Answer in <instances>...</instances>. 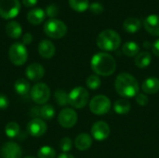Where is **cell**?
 <instances>
[{
    "label": "cell",
    "mask_w": 159,
    "mask_h": 158,
    "mask_svg": "<svg viewBox=\"0 0 159 158\" xmlns=\"http://www.w3.org/2000/svg\"><path fill=\"white\" fill-rule=\"evenodd\" d=\"M56 102L60 106H65L69 104V94H67L63 89H57L54 93Z\"/></svg>",
    "instance_id": "cell-28"
},
{
    "label": "cell",
    "mask_w": 159,
    "mask_h": 158,
    "mask_svg": "<svg viewBox=\"0 0 159 158\" xmlns=\"http://www.w3.org/2000/svg\"><path fill=\"white\" fill-rule=\"evenodd\" d=\"M135 98H136L137 103H138L139 105H141V106H146V105L148 104V102H149L148 97H147L146 95L143 94V93H138V94L135 96Z\"/></svg>",
    "instance_id": "cell-35"
},
{
    "label": "cell",
    "mask_w": 159,
    "mask_h": 158,
    "mask_svg": "<svg viewBox=\"0 0 159 158\" xmlns=\"http://www.w3.org/2000/svg\"><path fill=\"white\" fill-rule=\"evenodd\" d=\"M142 89L147 94H156L159 91V79L157 77H149L145 79L142 85Z\"/></svg>",
    "instance_id": "cell-17"
},
{
    "label": "cell",
    "mask_w": 159,
    "mask_h": 158,
    "mask_svg": "<svg viewBox=\"0 0 159 158\" xmlns=\"http://www.w3.org/2000/svg\"><path fill=\"white\" fill-rule=\"evenodd\" d=\"M44 32L48 36L54 39H59L66 34L67 26L63 21L58 19L51 18L45 22Z\"/></svg>",
    "instance_id": "cell-4"
},
{
    "label": "cell",
    "mask_w": 159,
    "mask_h": 158,
    "mask_svg": "<svg viewBox=\"0 0 159 158\" xmlns=\"http://www.w3.org/2000/svg\"><path fill=\"white\" fill-rule=\"evenodd\" d=\"M114 110L117 115H127L130 111V103L127 100L120 99L115 102Z\"/></svg>",
    "instance_id": "cell-24"
},
{
    "label": "cell",
    "mask_w": 159,
    "mask_h": 158,
    "mask_svg": "<svg viewBox=\"0 0 159 158\" xmlns=\"http://www.w3.org/2000/svg\"><path fill=\"white\" fill-rule=\"evenodd\" d=\"M9 102L7 96L0 94V109H6L8 107Z\"/></svg>",
    "instance_id": "cell-36"
},
{
    "label": "cell",
    "mask_w": 159,
    "mask_h": 158,
    "mask_svg": "<svg viewBox=\"0 0 159 158\" xmlns=\"http://www.w3.org/2000/svg\"><path fill=\"white\" fill-rule=\"evenodd\" d=\"M39 115L45 120H50L55 115V109L50 104H44L39 109Z\"/></svg>",
    "instance_id": "cell-26"
},
{
    "label": "cell",
    "mask_w": 159,
    "mask_h": 158,
    "mask_svg": "<svg viewBox=\"0 0 159 158\" xmlns=\"http://www.w3.org/2000/svg\"><path fill=\"white\" fill-rule=\"evenodd\" d=\"M33 41V35L32 34L30 33H26L25 34L22 35V44L25 46V45H29L31 44Z\"/></svg>",
    "instance_id": "cell-37"
},
{
    "label": "cell",
    "mask_w": 159,
    "mask_h": 158,
    "mask_svg": "<svg viewBox=\"0 0 159 158\" xmlns=\"http://www.w3.org/2000/svg\"><path fill=\"white\" fill-rule=\"evenodd\" d=\"M48 129L47 124L40 118H34L27 124V132L33 137H40L46 133Z\"/></svg>",
    "instance_id": "cell-11"
},
{
    "label": "cell",
    "mask_w": 159,
    "mask_h": 158,
    "mask_svg": "<svg viewBox=\"0 0 159 158\" xmlns=\"http://www.w3.org/2000/svg\"><path fill=\"white\" fill-rule=\"evenodd\" d=\"M153 52L156 56L159 57V39H157L153 45Z\"/></svg>",
    "instance_id": "cell-38"
},
{
    "label": "cell",
    "mask_w": 159,
    "mask_h": 158,
    "mask_svg": "<svg viewBox=\"0 0 159 158\" xmlns=\"http://www.w3.org/2000/svg\"><path fill=\"white\" fill-rule=\"evenodd\" d=\"M20 9L19 0H0V16L6 20L15 18Z\"/></svg>",
    "instance_id": "cell-9"
},
{
    "label": "cell",
    "mask_w": 159,
    "mask_h": 158,
    "mask_svg": "<svg viewBox=\"0 0 159 158\" xmlns=\"http://www.w3.org/2000/svg\"><path fill=\"white\" fill-rule=\"evenodd\" d=\"M69 5L77 12H83L89 7V0H69Z\"/></svg>",
    "instance_id": "cell-27"
},
{
    "label": "cell",
    "mask_w": 159,
    "mask_h": 158,
    "mask_svg": "<svg viewBox=\"0 0 159 158\" xmlns=\"http://www.w3.org/2000/svg\"><path fill=\"white\" fill-rule=\"evenodd\" d=\"M75 145L79 151H86L92 145V139L89 134L81 133L75 138Z\"/></svg>",
    "instance_id": "cell-18"
},
{
    "label": "cell",
    "mask_w": 159,
    "mask_h": 158,
    "mask_svg": "<svg viewBox=\"0 0 159 158\" xmlns=\"http://www.w3.org/2000/svg\"><path fill=\"white\" fill-rule=\"evenodd\" d=\"M59 147L60 149L63 152V153H67L69 152L72 147H73V142H72V140L68 137H64L62 138L60 142H59Z\"/></svg>",
    "instance_id": "cell-32"
},
{
    "label": "cell",
    "mask_w": 159,
    "mask_h": 158,
    "mask_svg": "<svg viewBox=\"0 0 159 158\" xmlns=\"http://www.w3.org/2000/svg\"><path fill=\"white\" fill-rule=\"evenodd\" d=\"M38 0H22V4L25 7H34Z\"/></svg>",
    "instance_id": "cell-39"
},
{
    "label": "cell",
    "mask_w": 159,
    "mask_h": 158,
    "mask_svg": "<svg viewBox=\"0 0 159 158\" xmlns=\"http://www.w3.org/2000/svg\"><path fill=\"white\" fill-rule=\"evenodd\" d=\"M91 69L97 75L109 76L113 74L116 68L114 57L106 52L96 53L90 61Z\"/></svg>",
    "instance_id": "cell-1"
},
{
    "label": "cell",
    "mask_w": 159,
    "mask_h": 158,
    "mask_svg": "<svg viewBox=\"0 0 159 158\" xmlns=\"http://www.w3.org/2000/svg\"><path fill=\"white\" fill-rule=\"evenodd\" d=\"M25 74H26V76L30 80L37 81V80H40L44 76L45 69L39 63H32L26 68Z\"/></svg>",
    "instance_id": "cell-14"
},
{
    "label": "cell",
    "mask_w": 159,
    "mask_h": 158,
    "mask_svg": "<svg viewBox=\"0 0 159 158\" xmlns=\"http://www.w3.org/2000/svg\"><path fill=\"white\" fill-rule=\"evenodd\" d=\"M6 32H7L8 36H10L11 38L17 39V38L20 37L21 33H22V29H21V26L20 25L19 22H17L15 20H11V21L7 23Z\"/></svg>",
    "instance_id": "cell-20"
},
{
    "label": "cell",
    "mask_w": 159,
    "mask_h": 158,
    "mask_svg": "<svg viewBox=\"0 0 159 158\" xmlns=\"http://www.w3.org/2000/svg\"><path fill=\"white\" fill-rule=\"evenodd\" d=\"M31 99L37 104H45L50 97V89L45 83H36L30 90Z\"/></svg>",
    "instance_id": "cell-8"
},
{
    "label": "cell",
    "mask_w": 159,
    "mask_h": 158,
    "mask_svg": "<svg viewBox=\"0 0 159 158\" xmlns=\"http://www.w3.org/2000/svg\"><path fill=\"white\" fill-rule=\"evenodd\" d=\"M24 158H35V157H34V156H27V157H24Z\"/></svg>",
    "instance_id": "cell-41"
},
{
    "label": "cell",
    "mask_w": 159,
    "mask_h": 158,
    "mask_svg": "<svg viewBox=\"0 0 159 158\" xmlns=\"http://www.w3.org/2000/svg\"><path fill=\"white\" fill-rule=\"evenodd\" d=\"M86 84H87V87L89 89H92V90L98 89L101 87V79H100V76L97 75V74H91V75H89L87 78Z\"/></svg>",
    "instance_id": "cell-31"
},
{
    "label": "cell",
    "mask_w": 159,
    "mask_h": 158,
    "mask_svg": "<svg viewBox=\"0 0 159 158\" xmlns=\"http://www.w3.org/2000/svg\"><path fill=\"white\" fill-rule=\"evenodd\" d=\"M6 135L8 138H15L20 133V126L16 122H9L7 124L5 129Z\"/></svg>",
    "instance_id": "cell-29"
},
{
    "label": "cell",
    "mask_w": 159,
    "mask_h": 158,
    "mask_svg": "<svg viewBox=\"0 0 159 158\" xmlns=\"http://www.w3.org/2000/svg\"><path fill=\"white\" fill-rule=\"evenodd\" d=\"M111 101L104 95H97L89 102V109L96 115H103L109 112Z\"/></svg>",
    "instance_id": "cell-7"
},
{
    "label": "cell",
    "mask_w": 159,
    "mask_h": 158,
    "mask_svg": "<svg viewBox=\"0 0 159 158\" xmlns=\"http://www.w3.org/2000/svg\"><path fill=\"white\" fill-rule=\"evenodd\" d=\"M14 89L19 95H26L30 90V84L26 79L20 78L14 84Z\"/></svg>",
    "instance_id": "cell-25"
},
{
    "label": "cell",
    "mask_w": 159,
    "mask_h": 158,
    "mask_svg": "<svg viewBox=\"0 0 159 158\" xmlns=\"http://www.w3.org/2000/svg\"><path fill=\"white\" fill-rule=\"evenodd\" d=\"M89 9H90L91 12H93L95 14H101V13L103 12L104 7H103V6L101 3L94 2V3H91L89 5Z\"/></svg>",
    "instance_id": "cell-34"
},
{
    "label": "cell",
    "mask_w": 159,
    "mask_h": 158,
    "mask_svg": "<svg viewBox=\"0 0 159 158\" xmlns=\"http://www.w3.org/2000/svg\"><path fill=\"white\" fill-rule=\"evenodd\" d=\"M91 135L96 141H104L110 135L109 125L103 121H98L91 128Z\"/></svg>",
    "instance_id": "cell-12"
},
{
    "label": "cell",
    "mask_w": 159,
    "mask_h": 158,
    "mask_svg": "<svg viewBox=\"0 0 159 158\" xmlns=\"http://www.w3.org/2000/svg\"><path fill=\"white\" fill-rule=\"evenodd\" d=\"M121 37L114 30H104L97 37V46L105 51H114L119 47Z\"/></svg>",
    "instance_id": "cell-3"
},
{
    "label": "cell",
    "mask_w": 159,
    "mask_h": 158,
    "mask_svg": "<svg viewBox=\"0 0 159 158\" xmlns=\"http://www.w3.org/2000/svg\"><path fill=\"white\" fill-rule=\"evenodd\" d=\"M8 57L10 61L17 66L22 65L28 59V51L22 43H14L8 49Z\"/></svg>",
    "instance_id": "cell-6"
},
{
    "label": "cell",
    "mask_w": 159,
    "mask_h": 158,
    "mask_svg": "<svg viewBox=\"0 0 159 158\" xmlns=\"http://www.w3.org/2000/svg\"><path fill=\"white\" fill-rule=\"evenodd\" d=\"M116 92L123 98L135 97L139 92V84L136 78L128 73L119 74L115 81Z\"/></svg>",
    "instance_id": "cell-2"
},
{
    "label": "cell",
    "mask_w": 159,
    "mask_h": 158,
    "mask_svg": "<svg viewBox=\"0 0 159 158\" xmlns=\"http://www.w3.org/2000/svg\"><path fill=\"white\" fill-rule=\"evenodd\" d=\"M123 27H124L126 32L130 33V34H134L141 29L142 23H141V20L139 19L130 17V18H128L125 20V21L123 23Z\"/></svg>",
    "instance_id": "cell-21"
},
{
    "label": "cell",
    "mask_w": 159,
    "mask_h": 158,
    "mask_svg": "<svg viewBox=\"0 0 159 158\" xmlns=\"http://www.w3.org/2000/svg\"><path fill=\"white\" fill-rule=\"evenodd\" d=\"M143 24L145 30L149 34L159 36V15H149L147 18H145Z\"/></svg>",
    "instance_id": "cell-16"
},
{
    "label": "cell",
    "mask_w": 159,
    "mask_h": 158,
    "mask_svg": "<svg viewBox=\"0 0 159 158\" xmlns=\"http://www.w3.org/2000/svg\"><path fill=\"white\" fill-rule=\"evenodd\" d=\"M45 12L51 19V18H53V17H55V16L58 15V13H59V7L55 4H49L46 7V11Z\"/></svg>",
    "instance_id": "cell-33"
},
{
    "label": "cell",
    "mask_w": 159,
    "mask_h": 158,
    "mask_svg": "<svg viewBox=\"0 0 159 158\" xmlns=\"http://www.w3.org/2000/svg\"><path fill=\"white\" fill-rule=\"evenodd\" d=\"M151 61H152V56L148 51H143V52L139 53L136 56L135 61H134L135 65L141 69H143L149 66Z\"/></svg>",
    "instance_id": "cell-22"
},
{
    "label": "cell",
    "mask_w": 159,
    "mask_h": 158,
    "mask_svg": "<svg viewBox=\"0 0 159 158\" xmlns=\"http://www.w3.org/2000/svg\"><path fill=\"white\" fill-rule=\"evenodd\" d=\"M55 46L50 40L44 39L38 45V53L44 59L52 58L55 54Z\"/></svg>",
    "instance_id": "cell-15"
},
{
    "label": "cell",
    "mask_w": 159,
    "mask_h": 158,
    "mask_svg": "<svg viewBox=\"0 0 159 158\" xmlns=\"http://www.w3.org/2000/svg\"><path fill=\"white\" fill-rule=\"evenodd\" d=\"M59 124L64 129L73 128L77 122V114L71 108H65L61 110L58 116Z\"/></svg>",
    "instance_id": "cell-10"
},
{
    "label": "cell",
    "mask_w": 159,
    "mask_h": 158,
    "mask_svg": "<svg viewBox=\"0 0 159 158\" xmlns=\"http://www.w3.org/2000/svg\"><path fill=\"white\" fill-rule=\"evenodd\" d=\"M21 155L20 146L13 142H6L1 148V156L3 158H20Z\"/></svg>",
    "instance_id": "cell-13"
},
{
    "label": "cell",
    "mask_w": 159,
    "mask_h": 158,
    "mask_svg": "<svg viewBox=\"0 0 159 158\" xmlns=\"http://www.w3.org/2000/svg\"><path fill=\"white\" fill-rule=\"evenodd\" d=\"M89 101V91L82 88L76 87L71 90L69 93V104L76 109L84 108Z\"/></svg>",
    "instance_id": "cell-5"
},
{
    "label": "cell",
    "mask_w": 159,
    "mask_h": 158,
    "mask_svg": "<svg viewBox=\"0 0 159 158\" xmlns=\"http://www.w3.org/2000/svg\"><path fill=\"white\" fill-rule=\"evenodd\" d=\"M139 50H140V47L137 43L133 42V41H129L127 42L123 45L122 47V51L123 53L128 56V57H134L137 56L139 54Z\"/></svg>",
    "instance_id": "cell-23"
},
{
    "label": "cell",
    "mask_w": 159,
    "mask_h": 158,
    "mask_svg": "<svg viewBox=\"0 0 159 158\" xmlns=\"http://www.w3.org/2000/svg\"><path fill=\"white\" fill-rule=\"evenodd\" d=\"M56 152L50 146H42L37 153L38 158H55Z\"/></svg>",
    "instance_id": "cell-30"
},
{
    "label": "cell",
    "mask_w": 159,
    "mask_h": 158,
    "mask_svg": "<svg viewBox=\"0 0 159 158\" xmlns=\"http://www.w3.org/2000/svg\"><path fill=\"white\" fill-rule=\"evenodd\" d=\"M45 17L46 13L40 7L34 8L27 13V20L32 24H40L45 20Z\"/></svg>",
    "instance_id": "cell-19"
},
{
    "label": "cell",
    "mask_w": 159,
    "mask_h": 158,
    "mask_svg": "<svg viewBox=\"0 0 159 158\" xmlns=\"http://www.w3.org/2000/svg\"><path fill=\"white\" fill-rule=\"evenodd\" d=\"M58 158H75L72 155H69V154H67V153H63V154H61Z\"/></svg>",
    "instance_id": "cell-40"
}]
</instances>
